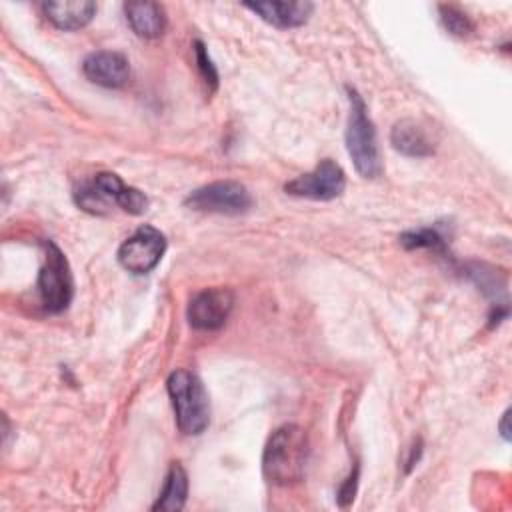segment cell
<instances>
[{
  "mask_svg": "<svg viewBox=\"0 0 512 512\" xmlns=\"http://www.w3.org/2000/svg\"><path fill=\"white\" fill-rule=\"evenodd\" d=\"M440 10V20L444 24V28L454 34V36H468L472 32V22L470 18L458 8V6H452V4H442L438 6Z\"/></svg>",
  "mask_w": 512,
  "mask_h": 512,
  "instance_id": "obj_16",
  "label": "cell"
},
{
  "mask_svg": "<svg viewBox=\"0 0 512 512\" xmlns=\"http://www.w3.org/2000/svg\"><path fill=\"white\" fill-rule=\"evenodd\" d=\"M76 202L80 208L92 214H102L110 202L118 204L124 212L130 214H142L148 206V198L138 188L126 186L112 172L96 174L90 184L76 192Z\"/></svg>",
  "mask_w": 512,
  "mask_h": 512,
  "instance_id": "obj_4",
  "label": "cell"
},
{
  "mask_svg": "<svg viewBox=\"0 0 512 512\" xmlns=\"http://www.w3.org/2000/svg\"><path fill=\"white\" fill-rule=\"evenodd\" d=\"M500 434H502L504 440L510 438V434H508V410L502 414V420H500Z\"/></svg>",
  "mask_w": 512,
  "mask_h": 512,
  "instance_id": "obj_19",
  "label": "cell"
},
{
  "mask_svg": "<svg viewBox=\"0 0 512 512\" xmlns=\"http://www.w3.org/2000/svg\"><path fill=\"white\" fill-rule=\"evenodd\" d=\"M344 186H346L344 170L334 160L324 158L312 172H306L286 182L284 190L298 198L332 200L344 192Z\"/></svg>",
  "mask_w": 512,
  "mask_h": 512,
  "instance_id": "obj_8",
  "label": "cell"
},
{
  "mask_svg": "<svg viewBox=\"0 0 512 512\" xmlns=\"http://www.w3.org/2000/svg\"><path fill=\"white\" fill-rule=\"evenodd\" d=\"M126 22L140 38H158L164 32L166 16L164 8L156 2H126L124 4Z\"/></svg>",
  "mask_w": 512,
  "mask_h": 512,
  "instance_id": "obj_14",
  "label": "cell"
},
{
  "mask_svg": "<svg viewBox=\"0 0 512 512\" xmlns=\"http://www.w3.org/2000/svg\"><path fill=\"white\" fill-rule=\"evenodd\" d=\"M308 462V436L296 424L276 428L262 454V472L270 484L290 486L302 480Z\"/></svg>",
  "mask_w": 512,
  "mask_h": 512,
  "instance_id": "obj_1",
  "label": "cell"
},
{
  "mask_svg": "<svg viewBox=\"0 0 512 512\" xmlns=\"http://www.w3.org/2000/svg\"><path fill=\"white\" fill-rule=\"evenodd\" d=\"M84 76L104 88H120L130 78L128 60L120 52L98 50L84 58L82 62Z\"/></svg>",
  "mask_w": 512,
  "mask_h": 512,
  "instance_id": "obj_10",
  "label": "cell"
},
{
  "mask_svg": "<svg viewBox=\"0 0 512 512\" xmlns=\"http://www.w3.org/2000/svg\"><path fill=\"white\" fill-rule=\"evenodd\" d=\"M184 204L196 212L242 214L252 206L248 188L236 180H218L192 190Z\"/></svg>",
  "mask_w": 512,
  "mask_h": 512,
  "instance_id": "obj_6",
  "label": "cell"
},
{
  "mask_svg": "<svg viewBox=\"0 0 512 512\" xmlns=\"http://www.w3.org/2000/svg\"><path fill=\"white\" fill-rule=\"evenodd\" d=\"M234 308V294L228 288H206L192 296L188 322L196 330H218Z\"/></svg>",
  "mask_w": 512,
  "mask_h": 512,
  "instance_id": "obj_9",
  "label": "cell"
},
{
  "mask_svg": "<svg viewBox=\"0 0 512 512\" xmlns=\"http://www.w3.org/2000/svg\"><path fill=\"white\" fill-rule=\"evenodd\" d=\"M194 54H196V62H198V70H200L202 80L210 86V90H216V86H218V72H216L208 52H206V46L200 40L194 42Z\"/></svg>",
  "mask_w": 512,
  "mask_h": 512,
  "instance_id": "obj_18",
  "label": "cell"
},
{
  "mask_svg": "<svg viewBox=\"0 0 512 512\" xmlns=\"http://www.w3.org/2000/svg\"><path fill=\"white\" fill-rule=\"evenodd\" d=\"M390 142L396 152L408 158H426L434 154V138L428 128L414 120L402 118L390 130Z\"/></svg>",
  "mask_w": 512,
  "mask_h": 512,
  "instance_id": "obj_11",
  "label": "cell"
},
{
  "mask_svg": "<svg viewBox=\"0 0 512 512\" xmlns=\"http://www.w3.org/2000/svg\"><path fill=\"white\" fill-rule=\"evenodd\" d=\"M186 496H188V476L184 468L178 462H174L168 470V476L158 500L152 504V510H166V512L182 510Z\"/></svg>",
  "mask_w": 512,
  "mask_h": 512,
  "instance_id": "obj_15",
  "label": "cell"
},
{
  "mask_svg": "<svg viewBox=\"0 0 512 512\" xmlns=\"http://www.w3.org/2000/svg\"><path fill=\"white\" fill-rule=\"evenodd\" d=\"M96 2L92 0H62V2H44V16L60 30H80L96 14Z\"/></svg>",
  "mask_w": 512,
  "mask_h": 512,
  "instance_id": "obj_13",
  "label": "cell"
},
{
  "mask_svg": "<svg viewBox=\"0 0 512 512\" xmlns=\"http://www.w3.org/2000/svg\"><path fill=\"white\" fill-rule=\"evenodd\" d=\"M38 294L46 312H62L68 308L74 292L72 272L66 256L54 242H44V264L38 272Z\"/></svg>",
  "mask_w": 512,
  "mask_h": 512,
  "instance_id": "obj_5",
  "label": "cell"
},
{
  "mask_svg": "<svg viewBox=\"0 0 512 512\" xmlns=\"http://www.w3.org/2000/svg\"><path fill=\"white\" fill-rule=\"evenodd\" d=\"M400 242L406 248H434V250H438V248L444 246V238L434 228H420V230H414V232H406V234H402Z\"/></svg>",
  "mask_w": 512,
  "mask_h": 512,
  "instance_id": "obj_17",
  "label": "cell"
},
{
  "mask_svg": "<svg viewBox=\"0 0 512 512\" xmlns=\"http://www.w3.org/2000/svg\"><path fill=\"white\" fill-rule=\"evenodd\" d=\"M166 250V238L154 226H140L118 248V262L132 274H146L156 268Z\"/></svg>",
  "mask_w": 512,
  "mask_h": 512,
  "instance_id": "obj_7",
  "label": "cell"
},
{
  "mask_svg": "<svg viewBox=\"0 0 512 512\" xmlns=\"http://www.w3.org/2000/svg\"><path fill=\"white\" fill-rule=\"evenodd\" d=\"M166 386L180 432L186 436L202 434L210 424V400L202 380L188 370H176L168 376Z\"/></svg>",
  "mask_w": 512,
  "mask_h": 512,
  "instance_id": "obj_3",
  "label": "cell"
},
{
  "mask_svg": "<svg viewBox=\"0 0 512 512\" xmlns=\"http://www.w3.org/2000/svg\"><path fill=\"white\" fill-rule=\"evenodd\" d=\"M350 100V114L346 124V150L356 172L362 178H378L382 174L380 150L374 124L366 112L362 96L354 88H346Z\"/></svg>",
  "mask_w": 512,
  "mask_h": 512,
  "instance_id": "obj_2",
  "label": "cell"
},
{
  "mask_svg": "<svg viewBox=\"0 0 512 512\" xmlns=\"http://www.w3.org/2000/svg\"><path fill=\"white\" fill-rule=\"evenodd\" d=\"M244 6L264 22L282 30L306 24L314 10L312 2H246Z\"/></svg>",
  "mask_w": 512,
  "mask_h": 512,
  "instance_id": "obj_12",
  "label": "cell"
}]
</instances>
